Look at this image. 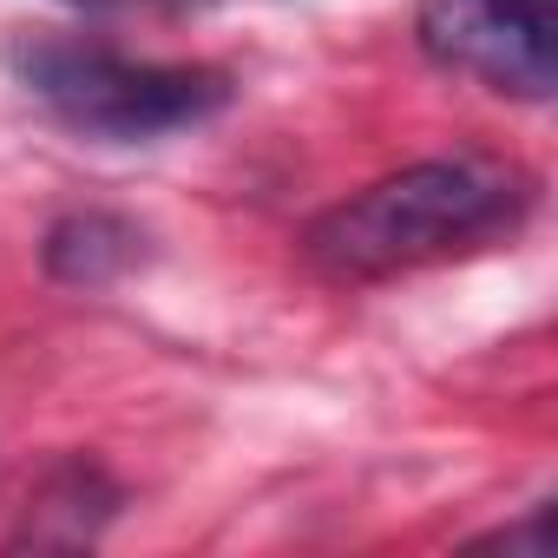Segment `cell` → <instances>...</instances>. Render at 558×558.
I'll list each match as a JSON object with an SVG mask.
<instances>
[{"mask_svg":"<svg viewBox=\"0 0 558 558\" xmlns=\"http://www.w3.org/2000/svg\"><path fill=\"white\" fill-rule=\"evenodd\" d=\"M525 210H532V178L519 165L427 158L329 204L303 230V256L329 283H388V276L512 236Z\"/></svg>","mask_w":558,"mask_h":558,"instance_id":"cell-1","label":"cell"},{"mask_svg":"<svg viewBox=\"0 0 558 558\" xmlns=\"http://www.w3.org/2000/svg\"><path fill=\"white\" fill-rule=\"evenodd\" d=\"M8 73L60 125L106 145H151L230 106V80L217 66H158V60H132L99 40H60V34H21L8 47Z\"/></svg>","mask_w":558,"mask_h":558,"instance_id":"cell-2","label":"cell"},{"mask_svg":"<svg viewBox=\"0 0 558 558\" xmlns=\"http://www.w3.org/2000/svg\"><path fill=\"white\" fill-rule=\"evenodd\" d=\"M414 40L434 66L532 106L558 86V0H421Z\"/></svg>","mask_w":558,"mask_h":558,"instance_id":"cell-3","label":"cell"},{"mask_svg":"<svg viewBox=\"0 0 558 558\" xmlns=\"http://www.w3.org/2000/svg\"><path fill=\"white\" fill-rule=\"evenodd\" d=\"M119 512V486L93 466V460H66L60 473H47V486L27 499L21 532L8 538V551H80L106 532V519Z\"/></svg>","mask_w":558,"mask_h":558,"instance_id":"cell-4","label":"cell"},{"mask_svg":"<svg viewBox=\"0 0 558 558\" xmlns=\"http://www.w3.org/2000/svg\"><path fill=\"white\" fill-rule=\"evenodd\" d=\"M145 256L138 223L112 217V210H73L47 230V269L73 290H106Z\"/></svg>","mask_w":558,"mask_h":558,"instance_id":"cell-5","label":"cell"},{"mask_svg":"<svg viewBox=\"0 0 558 558\" xmlns=\"http://www.w3.org/2000/svg\"><path fill=\"white\" fill-rule=\"evenodd\" d=\"M73 8H112V0H73Z\"/></svg>","mask_w":558,"mask_h":558,"instance_id":"cell-6","label":"cell"}]
</instances>
